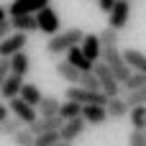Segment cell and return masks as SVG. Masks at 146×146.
I'll list each match as a JSON object with an SVG mask.
<instances>
[{
  "label": "cell",
  "instance_id": "cell-1",
  "mask_svg": "<svg viewBox=\"0 0 146 146\" xmlns=\"http://www.w3.org/2000/svg\"><path fill=\"white\" fill-rule=\"evenodd\" d=\"M85 38V31L82 28H67V31H59L54 36H49L46 41V51L51 56H59V54H67L72 46H80Z\"/></svg>",
  "mask_w": 146,
  "mask_h": 146
},
{
  "label": "cell",
  "instance_id": "cell-2",
  "mask_svg": "<svg viewBox=\"0 0 146 146\" xmlns=\"http://www.w3.org/2000/svg\"><path fill=\"white\" fill-rule=\"evenodd\" d=\"M100 62H105V64L110 67V72L118 77L121 85L133 74V69L128 67V62L123 59V51H121L118 46H103V56H100Z\"/></svg>",
  "mask_w": 146,
  "mask_h": 146
},
{
  "label": "cell",
  "instance_id": "cell-3",
  "mask_svg": "<svg viewBox=\"0 0 146 146\" xmlns=\"http://www.w3.org/2000/svg\"><path fill=\"white\" fill-rule=\"evenodd\" d=\"M67 100H74L80 105H105L108 95L103 90H87V87L72 85V87H67Z\"/></svg>",
  "mask_w": 146,
  "mask_h": 146
},
{
  "label": "cell",
  "instance_id": "cell-4",
  "mask_svg": "<svg viewBox=\"0 0 146 146\" xmlns=\"http://www.w3.org/2000/svg\"><path fill=\"white\" fill-rule=\"evenodd\" d=\"M95 74H98V80H100V90L108 95V98H118L121 95V82H118V77L110 72V67L105 64V62H95Z\"/></svg>",
  "mask_w": 146,
  "mask_h": 146
},
{
  "label": "cell",
  "instance_id": "cell-5",
  "mask_svg": "<svg viewBox=\"0 0 146 146\" xmlns=\"http://www.w3.org/2000/svg\"><path fill=\"white\" fill-rule=\"evenodd\" d=\"M36 21H38V31L46 33V36H54V33L62 31V18H59V13H56L51 5L41 8V10L36 13Z\"/></svg>",
  "mask_w": 146,
  "mask_h": 146
},
{
  "label": "cell",
  "instance_id": "cell-6",
  "mask_svg": "<svg viewBox=\"0 0 146 146\" xmlns=\"http://www.w3.org/2000/svg\"><path fill=\"white\" fill-rule=\"evenodd\" d=\"M26 44H28V33H23V31H13V33H8V36L0 41V56L10 59L13 54L23 51Z\"/></svg>",
  "mask_w": 146,
  "mask_h": 146
},
{
  "label": "cell",
  "instance_id": "cell-7",
  "mask_svg": "<svg viewBox=\"0 0 146 146\" xmlns=\"http://www.w3.org/2000/svg\"><path fill=\"white\" fill-rule=\"evenodd\" d=\"M8 108H10V113H13L15 118H21V121H23V126H31V123L38 118V110H36L33 105H28L21 95H18V98H13V100H8Z\"/></svg>",
  "mask_w": 146,
  "mask_h": 146
},
{
  "label": "cell",
  "instance_id": "cell-8",
  "mask_svg": "<svg viewBox=\"0 0 146 146\" xmlns=\"http://www.w3.org/2000/svg\"><path fill=\"white\" fill-rule=\"evenodd\" d=\"M128 18H131V0H115L113 10L108 13V26L123 31L128 26Z\"/></svg>",
  "mask_w": 146,
  "mask_h": 146
},
{
  "label": "cell",
  "instance_id": "cell-9",
  "mask_svg": "<svg viewBox=\"0 0 146 146\" xmlns=\"http://www.w3.org/2000/svg\"><path fill=\"white\" fill-rule=\"evenodd\" d=\"M51 5V0H10L8 5V15H36L41 8Z\"/></svg>",
  "mask_w": 146,
  "mask_h": 146
},
{
  "label": "cell",
  "instance_id": "cell-10",
  "mask_svg": "<svg viewBox=\"0 0 146 146\" xmlns=\"http://www.w3.org/2000/svg\"><path fill=\"white\" fill-rule=\"evenodd\" d=\"M85 126H87V121L80 115V118H72V121H64V126L59 128V139L62 141H77L82 133H85Z\"/></svg>",
  "mask_w": 146,
  "mask_h": 146
},
{
  "label": "cell",
  "instance_id": "cell-11",
  "mask_svg": "<svg viewBox=\"0 0 146 146\" xmlns=\"http://www.w3.org/2000/svg\"><path fill=\"white\" fill-rule=\"evenodd\" d=\"M80 49H82V54H85L90 62H100V56H103V44H100L98 33H85Z\"/></svg>",
  "mask_w": 146,
  "mask_h": 146
},
{
  "label": "cell",
  "instance_id": "cell-12",
  "mask_svg": "<svg viewBox=\"0 0 146 146\" xmlns=\"http://www.w3.org/2000/svg\"><path fill=\"white\" fill-rule=\"evenodd\" d=\"M62 126H64V118H62V115H51V118H41V115H38L28 128H31L33 136H38V133H46V131H59Z\"/></svg>",
  "mask_w": 146,
  "mask_h": 146
},
{
  "label": "cell",
  "instance_id": "cell-13",
  "mask_svg": "<svg viewBox=\"0 0 146 146\" xmlns=\"http://www.w3.org/2000/svg\"><path fill=\"white\" fill-rule=\"evenodd\" d=\"M82 118L87 121V126H103L110 115L105 105H82Z\"/></svg>",
  "mask_w": 146,
  "mask_h": 146
},
{
  "label": "cell",
  "instance_id": "cell-14",
  "mask_svg": "<svg viewBox=\"0 0 146 146\" xmlns=\"http://www.w3.org/2000/svg\"><path fill=\"white\" fill-rule=\"evenodd\" d=\"M56 74H59L64 82H69V85H80V74H82V72H80L69 59H59V62H56Z\"/></svg>",
  "mask_w": 146,
  "mask_h": 146
},
{
  "label": "cell",
  "instance_id": "cell-15",
  "mask_svg": "<svg viewBox=\"0 0 146 146\" xmlns=\"http://www.w3.org/2000/svg\"><path fill=\"white\" fill-rule=\"evenodd\" d=\"M21 87H23V77L10 72V74H8V80L3 82V87H0V98L13 100V98H18V95H21Z\"/></svg>",
  "mask_w": 146,
  "mask_h": 146
},
{
  "label": "cell",
  "instance_id": "cell-16",
  "mask_svg": "<svg viewBox=\"0 0 146 146\" xmlns=\"http://www.w3.org/2000/svg\"><path fill=\"white\" fill-rule=\"evenodd\" d=\"M10 26L13 31H23V33H31V31H38V21L36 15H10Z\"/></svg>",
  "mask_w": 146,
  "mask_h": 146
},
{
  "label": "cell",
  "instance_id": "cell-17",
  "mask_svg": "<svg viewBox=\"0 0 146 146\" xmlns=\"http://www.w3.org/2000/svg\"><path fill=\"white\" fill-rule=\"evenodd\" d=\"M67 59H69L80 72H90V69H95V62H90V59L82 54V49H80V46H72V49L67 51Z\"/></svg>",
  "mask_w": 146,
  "mask_h": 146
},
{
  "label": "cell",
  "instance_id": "cell-18",
  "mask_svg": "<svg viewBox=\"0 0 146 146\" xmlns=\"http://www.w3.org/2000/svg\"><path fill=\"white\" fill-rule=\"evenodd\" d=\"M105 108H108V115L110 118H126L128 115V110H131V105L126 103V98H108V103H105Z\"/></svg>",
  "mask_w": 146,
  "mask_h": 146
},
{
  "label": "cell",
  "instance_id": "cell-19",
  "mask_svg": "<svg viewBox=\"0 0 146 146\" xmlns=\"http://www.w3.org/2000/svg\"><path fill=\"white\" fill-rule=\"evenodd\" d=\"M123 59L133 72H146V54L139 49H123Z\"/></svg>",
  "mask_w": 146,
  "mask_h": 146
},
{
  "label": "cell",
  "instance_id": "cell-20",
  "mask_svg": "<svg viewBox=\"0 0 146 146\" xmlns=\"http://www.w3.org/2000/svg\"><path fill=\"white\" fill-rule=\"evenodd\" d=\"M28 69H31V59H28V54H26V51H18V54H13V56H10V72H13V74L26 77V74H28Z\"/></svg>",
  "mask_w": 146,
  "mask_h": 146
},
{
  "label": "cell",
  "instance_id": "cell-21",
  "mask_svg": "<svg viewBox=\"0 0 146 146\" xmlns=\"http://www.w3.org/2000/svg\"><path fill=\"white\" fill-rule=\"evenodd\" d=\"M21 98H23L28 105H33V108H38V103L44 100L38 85H33V82H23V87H21Z\"/></svg>",
  "mask_w": 146,
  "mask_h": 146
},
{
  "label": "cell",
  "instance_id": "cell-22",
  "mask_svg": "<svg viewBox=\"0 0 146 146\" xmlns=\"http://www.w3.org/2000/svg\"><path fill=\"white\" fill-rule=\"evenodd\" d=\"M59 105H62V103H59L56 98L44 95V100L38 103V108H36V110H38V115H41V118H51V115H59Z\"/></svg>",
  "mask_w": 146,
  "mask_h": 146
},
{
  "label": "cell",
  "instance_id": "cell-23",
  "mask_svg": "<svg viewBox=\"0 0 146 146\" xmlns=\"http://www.w3.org/2000/svg\"><path fill=\"white\" fill-rule=\"evenodd\" d=\"M98 38H100L103 46H118V44H121V31L113 28V26H105V28L98 33Z\"/></svg>",
  "mask_w": 146,
  "mask_h": 146
},
{
  "label": "cell",
  "instance_id": "cell-24",
  "mask_svg": "<svg viewBox=\"0 0 146 146\" xmlns=\"http://www.w3.org/2000/svg\"><path fill=\"white\" fill-rule=\"evenodd\" d=\"M59 115H62L64 121L80 118V115H82V105H80V103H74V100H64V103L59 105Z\"/></svg>",
  "mask_w": 146,
  "mask_h": 146
},
{
  "label": "cell",
  "instance_id": "cell-25",
  "mask_svg": "<svg viewBox=\"0 0 146 146\" xmlns=\"http://www.w3.org/2000/svg\"><path fill=\"white\" fill-rule=\"evenodd\" d=\"M128 118H131V128H144L146 131V105H133L128 110Z\"/></svg>",
  "mask_w": 146,
  "mask_h": 146
},
{
  "label": "cell",
  "instance_id": "cell-26",
  "mask_svg": "<svg viewBox=\"0 0 146 146\" xmlns=\"http://www.w3.org/2000/svg\"><path fill=\"white\" fill-rule=\"evenodd\" d=\"M10 139H13V144H15V146H33V141H36V136L31 133L28 126H23L21 131H15Z\"/></svg>",
  "mask_w": 146,
  "mask_h": 146
},
{
  "label": "cell",
  "instance_id": "cell-27",
  "mask_svg": "<svg viewBox=\"0 0 146 146\" xmlns=\"http://www.w3.org/2000/svg\"><path fill=\"white\" fill-rule=\"evenodd\" d=\"M146 85V72H133L126 82H123V90L126 92H133V90H141Z\"/></svg>",
  "mask_w": 146,
  "mask_h": 146
},
{
  "label": "cell",
  "instance_id": "cell-28",
  "mask_svg": "<svg viewBox=\"0 0 146 146\" xmlns=\"http://www.w3.org/2000/svg\"><path fill=\"white\" fill-rule=\"evenodd\" d=\"M80 87H87V90H100V80H98L95 69H90V72H82V74H80Z\"/></svg>",
  "mask_w": 146,
  "mask_h": 146
},
{
  "label": "cell",
  "instance_id": "cell-29",
  "mask_svg": "<svg viewBox=\"0 0 146 146\" xmlns=\"http://www.w3.org/2000/svg\"><path fill=\"white\" fill-rule=\"evenodd\" d=\"M0 128H3V136H13L15 131H21V128H23V121H21V118H15V115H10V118H5V121L0 123Z\"/></svg>",
  "mask_w": 146,
  "mask_h": 146
},
{
  "label": "cell",
  "instance_id": "cell-30",
  "mask_svg": "<svg viewBox=\"0 0 146 146\" xmlns=\"http://www.w3.org/2000/svg\"><path fill=\"white\" fill-rule=\"evenodd\" d=\"M59 141V131H46V133H38L33 146H54Z\"/></svg>",
  "mask_w": 146,
  "mask_h": 146
},
{
  "label": "cell",
  "instance_id": "cell-31",
  "mask_svg": "<svg viewBox=\"0 0 146 146\" xmlns=\"http://www.w3.org/2000/svg\"><path fill=\"white\" fill-rule=\"evenodd\" d=\"M126 103L133 108V105H146V85L141 90H133V92H126Z\"/></svg>",
  "mask_w": 146,
  "mask_h": 146
},
{
  "label": "cell",
  "instance_id": "cell-32",
  "mask_svg": "<svg viewBox=\"0 0 146 146\" xmlns=\"http://www.w3.org/2000/svg\"><path fill=\"white\" fill-rule=\"evenodd\" d=\"M128 146H146V131L144 128H133V131H131Z\"/></svg>",
  "mask_w": 146,
  "mask_h": 146
},
{
  "label": "cell",
  "instance_id": "cell-33",
  "mask_svg": "<svg viewBox=\"0 0 146 146\" xmlns=\"http://www.w3.org/2000/svg\"><path fill=\"white\" fill-rule=\"evenodd\" d=\"M8 74H10V59L0 56V87H3V82L8 80Z\"/></svg>",
  "mask_w": 146,
  "mask_h": 146
},
{
  "label": "cell",
  "instance_id": "cell-34",
  "mask_svg": "<svg viewBox=\"0 0 146 146\" xmlns=\"http://www.w3.org/2000/svg\"><path fill=\"white\" fill-rule=\"evenodd\" d=\"M8 33H13V26H10V18H5L3 23H0V41L8 36Z\"/></svg>",
  "mask_w": 146,
  "mask_h": 146
},
{
  "label": "cell",
  "instance_id": "cell-35",
  "mask_svg": "<svg viewBox=\"0 0 146 146\" xmlns=\"http://www.w3.org/2000/svg\"><path fill=\"white\" fill-rule=\"evenodd\" d=\"M113 5H115V0H98V8H100L103 13H110Z\"/></svg>",
  "mask_w": 146,
  "mask_h": 146
},
{
  "label": "cell",
  "instance_id": "cell-36",
  "mask_svg": "<svg viewBox=\"0 0 146 146\" xmlns=\"http://www.w3.org/2000/svg\"><path fill=\"white\" fill-rule=\"evenodd\" d=\"M5 118H10V108H8V103L0 100V123H3Z\"/></svg>",
  "mask_w": 146,
  "mask_h": 146
},
{
  "label": "cell",
  "instance_id": "cell-37",
  "mask_svg": "<svg viewBox=\"0 0 146 146\" xmlns=\"http://www.w3.org/2000/svg\"><path fill=\"white\" fill-rule=\"evenodd\" d=\"M5 18H8V5H3V3H0V23H3Z\"/></svg>",
  "mask_w": 146,
  "mask_h": 146
},
{
  "label": "cell",
  "instance_id": "cell-38",
  "mask_svg": "<svg viewBox=\"0 0 146 146\" xmlns=\"http://www.w3.org/2000/svg\"><path fill=\"white\" fill-rule=\"evenodd\" d=\"M54 146H74V144H72V141H62V139H59V141H56Z\"/></svg>",
  "mask_w": 146,
  "mask_h": 146
},
{
  "label": "cell",
  "instance_id": "cell-39",
  "mask_svg": "<svg viewBox=\"0 0 146 146\" xmlns=\"http://www.w3.org/2000/svg\"><path fill=\"white\" fill-rule=\"evenodd\" d=\"M0 136H3V128H0Z\"/></svg>",
  "mask_w": 146,
  "mask_h": 146
}]
</instances>
